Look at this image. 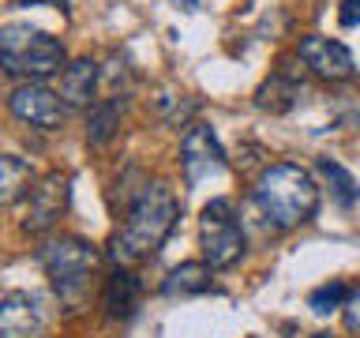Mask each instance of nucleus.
Instances as JSON below:
<instances>
[{"label": "nucleus", "mask_w": 360, "mask_h": 338, "mask_svg": "<svg viewBox=\"0 0 360 338\" xmlns=\"http://www.w3.org/2000/svg\"><path fill=\"white\" fill-rule=\"evenodd\" d=\"M180 218V199L169 192L162 180L146 184L135 196L128 218H124L120 233L109 241V259L112 263H139V259L158 256V248L169 241Z\"/></svg>", "instance_id": "obj_1"}, {"label": "nucleus", "mask_w": 360, "mask_h": 338, "mask_svg": "<svg viewBox=\"0 0 360 338\" xmlns=\"http://www.w3.org/2000/svg\"><path fill=\"white\" fill-rule=\"evenodd\" d=\"M255 207L274 230H297L319 211V188L297 162H274L255 180Z\"/></svg>", "instance_id": "obj_2"}, {"label": "nucleus", "mask_w": 360, "mask_h": 338, "mask_svg": "<svg viewBox=\"0 0 360 338\" xmlns=\"http://www.w3.org/2000/svg\"><path fill=\"white\" fill-rule=\"evenodd\" d=\"M0 61H4L8 75L41 83V79H49L64 68V45L49 30H38L30 23H8L0 30Z\"/></svg>", "instance_id": "obj_3"}, {"label": "nucleus", "mask_w": 360, "mask_h": 338, "mask_svg": "<svg viewBox=\"0 0 360 338\" xmlns=\"http://www.w3.org/2000/svg\"><path fill=\"white\" fill-rule=\"evenodd\" d=\"M38 259H41L45 275H49V282L56 286V293H60L64 301L83 297L86 278L94 275V267H98L94 244L79 241V237H53V241H45L38 248Z\"/></svg>", "instance_id": "obj_4"}, {"label": "nucleus", "mask_w": 360, "mask_h": 338, "mask_svg": "<svg viewBox=\"0 0 360 338\" xmlns=\"http://www.w3.org/2000/svg\"><path fill=\"white\" fill-rule=\"evenodd\" d=\"M199 244L214 270H229L244 256V230L229 199H210L199 214Z\"/></svg>", "instance_id": "obj_5"}, {"label": "nucleus", "mask_w": 360, "mask_h": 338, "mask_svg": "<svg viewBox=\"0 0 360 338\" xmlns=\"http://www.w3.org/2000/svg\"><path fill=\"white\" fill-rule=\"evenodd\" d=\"M180 169H184L188 188H199L207 180L225 173V151L218 143L210 124H191L184 132V143H180Z\"/></svg>", "instance_id": "obj_6"}, {"label": "nucleus", "mask_w": 360, "mask_h": 338, "mask_svg": "<svg viewBox=\"0 0 360 338\" xmlns=\"http://www.w3.org/2000/svg\"><path fill=\"white\" fill-rule=\"evenodd\" d=\"M8 109H11V117H15V120L30 124V128H41V132L60 128V120H64L60 94L49 90L45 83H19L8 94Z\"/></svg>", "instance_id": "obj_7"}, {"label": "nucleus", "mask_w": 360, "mask_h": 338, "mask_svg": "<svg viewBox=\"0 0 360 338\" xmlns=\"http://www.w3.org/2000/svg\"><path fill=\"white\" fill-rule=\"evenodd\" d=\"M300 61L308 64L311 75L326 79V83H345V79L356 75L353 53H349L342 42L323 38V34H308V38L300 42Z\"/></svg>", "instance_id": "obj_8"}, {"label": "nucleus", "mask_w": 360, "mask_h": 338, "mask_svg": "<svg viewBox=\"0 0 360 338\" xmlns=\"http://www.w3.org/2000/svg\"><path fill=\"white\" fill-rule=\"evenodd\" d=\"M64 207H68V177L64 173L41 177L38 184L30 188V211H27L22 230L27 233H45L49 225H56Z\"/></svg>", "instance_id": "obj_9"}, {"label": "nucleus", "mask_w": 360, "mask_h": 338, "mask_svg": "<svg viewBox=\"0 0 360 338\" xmlns=\"http://www.w3.org/2000/svg\"><path fill=\"white\" fill-rule=\"evenodd\" d=\"M41 308L30 293H8L0 301V338H41Z\"/></svg>", "instance_id": "obj_10"}, {"label": "nucleus", "mask_w": 360, "mask_h": 338, "mask_svg": "<svg viewBox=\"0 0 360 338\" xmlns=\"http://www.w3.org/2000/svg\"><path fill=\"white\" fill-rule=\"evenodd\" d=\"M101 304L112 320H128L139 304V278L131 270H112L105 278V293H101Z\"/></svg>", "instance_id": "obj_11"}, {"label": "nucleus", "mask_w": 360, "mask_h": 338, "mask_svg": "<svg viewBox=\"0 0 360 338\" xmlns=\"http://www.w3.org/2000/svg\"><path fill=\"white\" fill-rule=\"evenodd\" d=\"M94 83H98V64L94 61H75L64 68L60 75V98L68 106H86L90 98H94Z\"/></svg>", "instance_id": "obj_12"}, {"label": "nucleus", "mask_w": 360, "mask_h": 338, "mask_svg": "<svg viewBox=\"0 0 360 338\" xmlns=\"http://www.w3.org/2000/svg\"><path fill=\"white\" fill-rule=\"evenodd\" d=\"M210 263H180L169 270V278L162 282L165 297H191V293L210 289Z\"/></svg>", "instance_id": "obj_13"}, {"label": "nucleus", "mask_w": 360, "mask_h": 338, "mask_svg": "<svg viewBox=\"0 0 360 338\" xmlns=\"http://www.w3.org/2000/svg\"><path fill=\"white\" fill-rule=\"evenodd\" d=\"M319 173L326 177V184H330L338 207H353V203L360 199V184L356 177L349 173V169L342 162H330V158H319Z\"/></svg>", "instance_id": "obj_14"}, {"label": "nucleus", "mask_w": 360, "mask_h": 338, "mask_svg": "<svg viewBox=\"0 0 360 338\" xmlns=\"http://www.w3.org/2000/svg\"><path fill=\"white\" fill-rule=\"evenodd\" d=\"M30 188V165L15 154L0 158V203H15Z\"/></svg>", "instance_id": "obj_15"}, {"label": "nucleus", "mask_w": 360, "mask_h": 338, "mask_svg": "<svg viewBox=\"0 0 360 338\" xmlns=\"http://www.w3.org/2000/svg\"><path fill=\"white\" fill-rule=\"evenodd\" d=\"M297 83H289V79H281V75H274L270 83H263L259 87V94H255V106L259 109H274V113H285L292 101H297Z\"/></svg>", "instance_id": "obj_16"}, {"label": "nucleus", "mask_w": 360, "mask_h": 338, "mask_svg": "<svg viewBox=\"0 0 360 338\" xmlns=\"http://www.w3.org/2000/svg\"><path fill=\"white\" fill-rule=\"evenodd\" d=\"M120 128V101H101V106L90 113V128H86V139L90 143H109Z\"/></svg>", "instance_id": "obj_17"}, {"label": "nucleus", "mask_w": 360, "mask_h": 338, "mask_svg": "<svg viewBox=\"0 0 360 338\" xmlns=\"http://www.w3.org/2000/svg\"><path fill=\"white\" fill-rule=\"evenodd\" d=\"M345 301H349V286H345V282H326V286H319L308 297L311 312H319V315L334 312V308H345Z\"/></svg>", "instance_id": "obj_18"}, {"label": "nucleus", "mask_w": 360, "mask_h": 338, "mask_svg": "<svg viewBox=\"0 0 360 338\" xmlns=\"http://www.w3.org/2000/svg\"><path fill=\"white\" fill-rule=\"evenodd\" d=\"M345 327H349V334L360 338V286L349 289V301H345Z\"/></svg>", "instance_id": "obj_19"}, {"label": "nucleus", "mask_w": 360, "mask_h": 338, "mask_svg": "<svg viewBox=\"0 0 360 338\" xmlns=\"http://www.w3.org/2000/svg\"><path fill=\"white\" fill-rule=\"evenodd\" d=\"M338 23H342V27H360V0H342Z\"/></svg>", "instance_id": "obj_20"}, {"label": "nucleus", "mask_w": 360, "mask_h": 338, "mask_svg": "<svg viewBox=\"0 0 360 338\" xmlns=\"http://www.w3.org/2000/svg\"><path fill=\"white\" fill-rule=\"evenodd\" d=\"M53 4H56V8H68V0H53Z\"/></svg>", "instance_id": "obj_21"}, {"label": "nucleus", "mask_w": 360, "mask_h": 338, "mask_svg": "<svg viewBox=\"0 0 360 338\" xmlns=\"http://www.w3.org/2000/svg\"><path fill=\"white\" fill-rule=\"evenodd\" d=\"M315 338H330V334H315Z\"/></svg>", "instance_id": "obj_22"}]
</instances>
